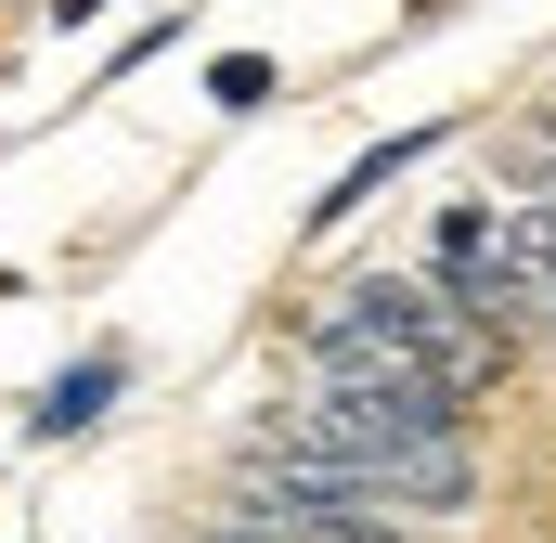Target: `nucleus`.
<instances>
[{
	"label": "nucleus",
	"instance_id": "nucleus-2",
	"mask_svg": "<svg viewBox=\"0 0 556 543\" xmlns=\"http://www.w3.org/2000/svg\"><path fill=\"white\" fill-rule=\"evenodd\" d=\"M298 363L311 376H427V389H492L505 376V337H479L440 285L415 272H363V285H337L324 311H298Z\"/></svg>",
	"mask_w": 556,
	"mask_h": 543
},
{
	"label": "nucleus",
	"instance_id": "nucleus-1",
	"mask_svg": "<svg viewBox=\"0 0 556 543\" xmlns=\"http://www.w3.org/2000/svg\"><path fill=\"white\" fill-rule=\"evenodd\" d=\"M247 453L298 466V479H350V492L415 505V518H453L479 492L466 389H427V376H311L298 402H273L247 427Z\"/></svg>",
	"mask_w": 556,
	"mask_h": 543
},
{
	"label": "nucleus",
	"instance_id": "nucleus-3",
	"mask_svg": "<svg viewBox=\"0 0 556 543\" xmlns=\"http://www.w3.org/2000/svg\"><path fill=\"white\" fill-rule=\"evenodd\" d=\"M117 389H130V350H78V363L26 402V440H91V427L117 414Z\"/></svg>",
	"mask_w": 556,
	"mask_h": 543
},
{
	"label": "nucleus",
	"instance_id": "nucleus-4",
	"mask_svg": "<svg viewBox=\"0 0 556 543\" xmlns=\"http://www.w3.org/2000/svg\"><path fill=\"white\" fill-rule=\"evenodd\" d=\"M427 155H440V130H402V142H376V155H350V168H337V181L311 194V233H337V220H363V207H376L389 181H415Z\"/></svg>",
	"mask_w": 556,
	"mask_h": 543
},
{
	"label": "nucleus",
	"instance_id": "nucleus-5",
	"mask_svg": "<svg viewBox=\"0 0 556 543\" xmlns=\"http://www.w3.org/2000/svg\"><path fill=\"white\" fill-rule=\"evenodd\" d=\"M207 104H220V117H260V104H273V52H220V65H207Z\"/></svg>",
	"mask_w": 556,
	"mask_h": 543
},
{
	"label": "nucleus",
	"instance_id": "nucleus-6",
	"mask_svg": "<svg viewBox=\"0 0 556 543\" xmlns=\"http://www.w3.org/2000/svg\"><path fill=\"white\" fill-rule=\"evenodd\" d=\"M91 13H117V0H52V26H65V39H78V26H91Z\"/></svg>",
	"mask_w": 556,
	"mask_h": 543
}]
</instances>
